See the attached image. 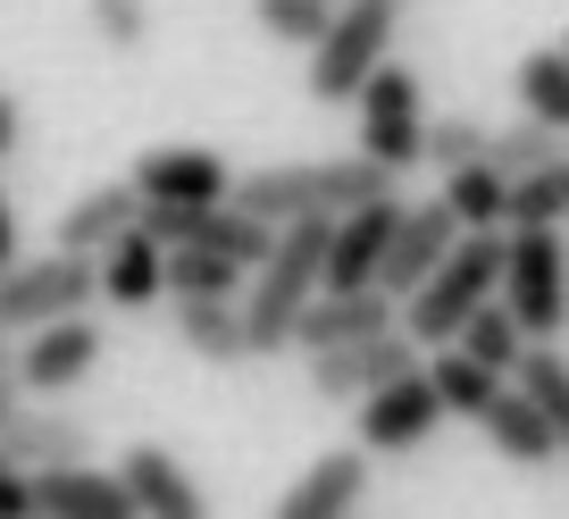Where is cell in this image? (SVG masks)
<instances>
[{"instance_id": "cell-1", "label": "cell", "mask_w": 569, "mask_h": 519, "mask_svg": "<svg viewBox=\"0 0 569 519\" xmlns=\"http://www.w3.org/2000/svg\"><path fill=\"white\" fill-rule=\"evenodd\" d=\"M327 227L336 218H277V243L268 260L243 277V352L268 360V352H293V319L302 302L319 293V269H327Z\"/></svg>"}, {"instance_id": "cell-2", "label": "cell", "mask_w": 569, "mask_h": 519, "mask_svg": "<svg viewBox=\"0 0 569 519\" xmlns=\"http://www.w3.org/2000/svg\"><path fill=\"white\" fill-rule=\"evenodd\" d=\"M393 168H377L369 151H352V160H284V168H251V177H234V193L227 201H243L251 218H336V210H352V201H369V193H393Z\"/></svg>"}, {"instance_id": "cell-3", "label": "cell", "mask_w": 569, "mask_h": 519, "mask_svg": "<svg viewBox=\"0 0 569 519\" xmlns=\"http://www.w3.org/2000/svg\"><path fill=\"white\" fill-rule=\"evenodd\" d=\"M502 302L528 327V343L569 336V234L561 227H502Z\"/></svg>"}, {"instance_id": "cell-4", "label": "cell", "mask_w": 569, "mask_h": 519, "mask_svg": "<svg viewBox=\"0 0 569 519\" xmlns=\"http://www.w3.org/2000/svg\"><path fill=\"white\" fill-rule=\"evenodd\" d=\"M352 109H360V151L377 168H393V177L427 168V84H419V68L377 59L369 84L352 92Z\"/></svg>"}, {"instance_id": "cell-5", "label": "cell", "mask_w": 569, "mask_h": 519, "mask_svg": "<svg viewBox=\"0 0 569 519\" xmlns=\"http://www.w3.org/2000/svg\"><path fill=\"white\" fill-rule=\"evenodd\" d=\"M101 302V269H92V251H68L51 243L42 260H9L0 269V327L26 336L42 319H68V310H92Z\"/></svg>"}, {"instance_id": "cell-6", "label": "cell", "mask_w": 569, "mask_h": 519, "mask_svg": "<svg viewBox=\"0 0 569 519\" xmlns=\"http://www.w3.org/2000/svg\"><path fill=\"white\" fill-rule=\"evenodd\" d=\"M386 51H393V0H343L327 34L310 42V101H352Z\"/></svg>"}, {"instance_id": "cell-7", "label": "cell", "mask_w": 569, "mask_h": 519, "mask_svg": "<svg viewBox=\"0 0 569 519\" xmlns=\"http://www.w3.org/2000/svg\"><path fill=\"white\" fill-rule=\"evenodd\" d=\"M101 369V327L84 319V310H68V319H42L26 327V343H9V377H18V395H76L84 377Z\"/></svg>"}, {"instance_id": "cell-8", "label": "cell", "mask_w": 569, "mask_h": 519, "mask_svg": "<svg viewBox=\"0 0 569 519\" xmlns=\"http://www.w3.org/2000/svg\"><path fill=\"white\" fill-rule=\"evenodd\" d=\"M310 360V395L319 402H360L369 386H386V377L419 369V343L402 336V327H377V336H352V343H327V352H302Z\"/></svg>"}, {"instance_id": "cell-9", "label": "cell", "mask_w": 569, "mask_h": 519, "mask_svg": "<svg viewBox=\"0 0 569 519\" xmlns=\"http://www.w3.org/2000/svg\"><path fill=\"white\" fill-rule=\"evenodd\" d=\"M352 411H360L352 436L369 445V461H377V452H410V445H427V436L445 428V402H436L427 369H402V377H386V386H369Z\"/></svg>"}, {"instance_id": "cell-10", "label": "cell", "mask_w": 569, "mask_h": 519, "mask_svg": "<svg viewBox=\"0 0 569 519\" xmlns=\"http://www.w3.org/2000/svg\"><path fill=\"white\" fill-rule=\"evenodd\" d=\"M452 234H461V218L445 210V193L436 201H402V218H393V234H386V260H377V293L402 302V293L452 251Z\"/></svg>"}, {"instance_id": "cell-11", "label": "cell", "mask_w": 569, "mask_h": 519, "mask_svg": "<svg viewBox=\"0 0 569 519\" xmlns=\"http://www.w3.org/2000/svg\"><path fill=\"white\" fill-rule=\"evenodd\" d=\"M142 201H227L234 193V168L218 160L210 143H151L134 168H126Z\"/></svg>"}, {"instance_id": "cell-12", "label": "cell", "mask_w": 569, "mask_h": 519, "mask_svg": "<svg viewBox=\"0 0 569 519\" xmlns=\"http://www.w3.org/2000/svg\"><path fill=\"white\" fill-rule=\"evenodd\" d=\"M0 452L18 469H59V461H92V428L76 411H51L42 395H18V411L0 419Z\"/></svg>"}, {"instance_id": "cell-13", "label": "cell", "mask_w": 569, "mask_h": 519, "mask_svg": "<svg viewBox=\"0 0 569 519\" xmlns=\"http://www.w3.org/2000/svg\"><path fill=\"white\" fill-rule=\"evenodd\" d=\"M369 502V445H336L277 495V519H343Z\"/></svg>"}, {"instance_id": "cell-14", "label": "cell", "mask_w": 569, "mask_h": 519, "mask_svg": "<svg viewBox=\"0 0 569 519\" xmlns=\"http://www.w3.org/2000/svg\"><path fill=\"white\" fill-rule=\"evenodd\" d=\"M393 327V293L377 286H319L293 319V352H327V343H352V336H377Z\"/></svg>"}, {"instance_id": "cell-15", "label": "cell", "mask_w": 569, "mask_h": 519, "mask_svg": "<svg viewBox=\"0 0 569 519\" xmlns=\"http://www.w3.org/2000/svg\"><path fill=\"white\" fill-rule=\"evenodd\" d=\"M34 511H51V519H134V495H126L118 469L59 461V469H34Z\"/></svg>"}, {"instance_id": "cell-16", "label": "cell", "mask_w": 569, "mask_h": 519, "mask_svg": "<svg viewBox=\"0 0 569 519\" xmlns=\"http://www.w3.org/2000/svg\"><path fill=\"white\" fill-rule=\"evenodd\" d=\"M478 428H486V445H495L511 469H552V461H561L552 419L536 411V395H528V386H511V377H502V395L478 411Z\"/></svg>"}, {"instance_id": "cell-17", "label": "cell", "mask_w": 569, "mask_h": 519, "mask_svg": "<svg viewBox=\"0 0 569 519\" xmlns=\"http://www.w3.org/2000/svg\"><path fill=\"white\" fill-rule=\"evenodd\" d=\"M92 269H101V302H109V310H151V302L168 293V251L151 243L142 227L109 234V243L92 251Z\"/></svg>"}, {"instance_id": "cell-18", "label": "cell", "mask_w": 569, "mask_h": 519, "mask_svg": "<svg viewBox=\"0 0 569 519\" xmlns=\"http://www.w3.org/2000/svg\"><path fill=\"white\" fill-rule=\"evenodd\" d=\"M118 478H126V495H134V511H151V519H201L210 511L201 486H193V469H184L168 445H134L118 461Z\"/></svg>"}, {"instance_id": "cell-19", "label": "cell", "mask_w": 569, "mask_h": 519, "mask_svg": "<svg viewBox=\"0 0 569 519\" xmlns=\"http://www.w3.org/2000/svg\"><path fill=\"white\" fill-rule=\"evenodd\" d=\"M168 310H177V343L193 360H210V369H234L243 352V310H234V293H168Z\"/></svg>"}, {"instance_id": "cell-20", "label": "cell", "mask_w": 569, "mask_h": 519, "mask_svg": "<svg viewBox=\"0 0 569 519\" xmlns=\"http://www.w3.org/2000/svg\"><path fill=\"white\" fill-rule=\"evenodd\" d=\"M427 386H436V402H445V419H478L486 402L502 395V369H486V360H469L461 343H427Z\"/></svg>"}, {"instance_id": "cell-21", "label": "cell", "mask_w": 569, "mask_h": 519, "mask_svg": "<svg viewBox=\"0 0 569 519\" xmlns=\"http://www.w3.org/2000/svg\"><path fill=\"white\" fill-rule=\"evenodd\" d=\"M134 210H142V193H134V184H92V193H76L68 201V210H59V243H68V251H101L109 243V234H126V227H134Z\"/></svg>"}, {"instance_id": "cell-22", "label": "cell", "mask_w": 569, "mask_h": 519, "mask_svg": "<svg viewBox=\"0 0 569 519\" xmlns=\"http://www.w3.org/2000/svg\"><path fill=\"white\" fill-rule=\"evenodd\" d=\"M502 227H569V151L545 168H519L502 193Z\"/></svg>"}, {"instance_id": "cell-23", "label": "cell", "mask_w": 569, "mask_h": 519, "mask_svg": "<svg viewBox=\"0 0 569 519\" xmlns=\"http://www.w3.org/2000/svg\"><path fill=\"white\" fill-rule=\"evenodd\" d=\"M511 101L528 109V118H545V126L569 134V51H561V42H552V51H528L511 68Z\"/></svg>"}, {"instance_id": "cell-24", "label": "cell", "mask_w": 569, "mask_h": 519, "mask_svg": "<svg viewBox=\"0 0 569 519\" xmlns=\"http://www.w3.org/2000/svg\"><path fill=\"white\" fill-rule=\"evenodd\" d=\"M452 343H461L469 360H486V369H502V377H511V360L528 352V327L511 319V302H502V293H486V302L469 310L461 327H452Z\"/></svg>"}, {"instance_id": "cell-25", "label": "cell", "mask_w": 569, "mask_h": 519, "mask_svg": "<svg viewBox=\"0 0 569 519\" xmlns=\"http://www.w3.org/2000/svg\"><path fill=\"white\" fill-rule=\"evenodd\" d=\"M511 386H528V395H536V411L552 419L561 461H569V352H561V343H528V352L511 360Z\"/></svg>"}, {"instance_id": "cell-26", "label": "cell", "mask_w": 569, "mask_h": 519, "mask_svg": "<svg viewBox=\"0 0 569 519\" xmlns=\"http://www.w3.org/2000/svg\"><path fill=\"white\" fill-rule=\"evenodd\" d=\"M502 193H511V177H502L495 160L445 168V210L461 218V227H502Z\"/></svg>"}, {"instance_id": "cell-27", "label": "cell", "mask_w": 569, "mask_h": 519, "mask_svg": "<svg viewBox=\"0 0 569 519\" xmlns=\"http://www.w3.org/2000/svg\"><path fill=\"white\" fill-rule=\"evenodd\" d=\"M561 151H569V134H561V126H545V118H528V109H519L511 126H495V134H486V160H495L502 177L545 168V160H561Z\"/></svg>"}, {"instance_id": "cell-28", "label": "cell", "mask_w": 569, "mask_h": 519, "mask_svg": "<svg viewBox=\"0 0 569 519\" xmlns=\"http://www.w3.org/2000/svg\"><path fill=\"white\" fill-rule=\"evenodd\" d=\"M243 277H251L243 260H227L210 243H168V293H243Z\"/></svg>"}, {"instance_id": "cell-29", "label": "cell", "mask_w": 569, "mask_h": 519, "mask_svg": "<svg viewBox=\"0 0 569 519\" xmlns=\"http://www.w3.org/2000/svg\"><path fill=\"white\" fill-rule=\"evenodd\" d=\"M251 18H260V34L310 51V42L327 34V18H336V0H251Z\"/></svg>"}, {"instance_id": "cell-30", "label": "cell", "mask_w": 569, "mask_h": 519, "mask_svg": "<svg viewBox=\"0 0 569 519\" xmlns=\"http://www.w3.org/2000/svg\"><path fill=\"white\" fill-rule=\"evenodd\" d=\"M84 26L109 51H142L151 42V0H84Z\"/></svg>"}, {"instance_id": "cell-31", "label": "cell", "mask_w": 569, "mask_h": 519, "mask_svg": "<svg viewBox=\"0 0 569 519\" xmlns=\"http://www.w3.org/2000/svg\"><path fill=\"white\" fill-rule=\"evenodd\" d=\"M486 134H495V126H478V118H427V168L445 177V168H461V160H486Z\"/></svg>"}, {"instance_id": "cell-32", "label": "cell", "mask_w": 569, "mask_h": 519, "mask_svg": "<svg viewBox=\"0 0 569 519\" xmlns=\"http://www.w3.org/2000/svg\"><path fill=\"white\" fill-rule=\"evenodd\" d=\"M26 511H34V469H18L0 452V519H26Z\"/></svg>"}, {"instance_id": "cell-33", "label": "cell", "mask_w": 569, "mask_h": 519, "mask_svg": "<svg viewBox=\"0 0 569 519\" xmlns=\"http://www.w3.org/2000/svg\"><path fill=\"white\" fill-rule=\"evenodd\" d=\"M18 143H26V109H18V92L0 84V160H9Z\"/></svg>"}, {"instance_id": "cell-34", "label": "cell", "mask_w": 569, "mask_h": 519, "mask_svg": "<svg viewBox=\"0 0 569 519\" xmlns=\"http://www.w3.org/2000/svg\"><path fill=\"white\" fill-rule=\"evenodd\" d=\"M18 260V218H9V201H0V269Z\"/></svg>"}, {"instance_id": "cell-35", "label": "cell", "mask_w": 569, "mask_h": 519, "mask_svg": "<svg viewBox=\"0 0 569 519\" xmlns=\"http://www.w3.org/2000/svg\"><path fill=\"white\" fill-rule=\"evenodd\" d=\"M9 411H18V377L0 369V419H9Z\"/></svg>"}, {"instance_id": "cell-36", "label": "cell", "mask_w": 569, "mask_h": 519, "mask_svg": "<svg viewBox=\"0 0 569 519\" xmlns=\"http://www.w3.org/2000/svg\"><path fill=\"white\" fill-rule=\"evenodd\" d=\"M9 343H18V336H9V327H0V369H9Z\"/></svg>"}, {"instance_id": "cell-37", "label": "cell", "mask_w": 569, "mask_h": 519, "mask_svg": "<svg viewBox=\"0 0 569 519\" xmlns=\"http://www.w3.org/2000/svg\"><path fill=\"white\" fill-rule=\"evenodd\" d=\"M561 51H569V34H561Z\"/></svg>"}]
</instances>
